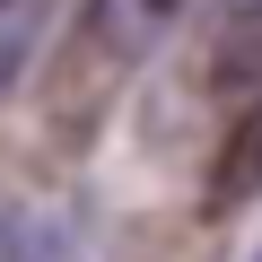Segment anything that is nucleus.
I'll list each match as a JSON object with an SVG mask.
<instances>
[{"instance_id": "obj_5", "label": "nucleus", "mask_w": 262, "mask_h": 262, "mask_svg": "<svg viewBox=\"0 0 262 262\" xmlns=\"http://www.w3.org/2000/svg\"><path fill=\"white\" fill-rule=\"evenodd\" d=\"M253 262H262V245H253Z\"/></svg>"}, {"instance_id": "obj_4", "label": "nucleus", "mask_w": 262, "mask_h": 262, "mask_svg": "<svg viewBox=\"0 0 262 262\" xmlns=\"http://www.w3.org/2000/svg\"><path fill=\"white\" fill-rule=\"evenodd\" d=\"M27 253V219H9V210H0V262H18Z\"/></svg>"}, {"instance_id": "obj_1", "label": "nucleus", "mask_w": 262, "mask_h": 262, "mask_svg": "<svg viewBox=\"0 0 262 262\" xmlns=\"http://www.w3.org/2000/svg\"><path fill=\"white\" fill-rule=\"evenodd\" d=\"M192 9V0H79L61 44L35 70V122L53 131V149H88L105 114L122 105V88L140 79V61L158 53V35Z\"/></svg>"}, {"instance_id": "obj_3", "label": "nucleus", "mask_w": 262, "mask_h": 262, "mask_svg": "<svg viewBox=\"0 0 262 262\" xmlns=\"http://www.w3.org/2000/svg\"><path fill=\"white\" fill-rule=\"evenodd\" d=\"M210 192H219V201H236V192H262V88L245 96L236 131L219 140V175H210Z\"/></svg>"}, {"instance_id": "obj_2", "label": "nucleus", "mask_w": 262, "mask_h": 262, "mask_svg": "<svg viewBox=\"0 0 262 262\" xmlns=\"http://www.w3.org/2000/svg\"><path fill=\"white\" fill-rule=\"evenodd\" d=\"M253 88H262V0H201L192 53H184V96L245 105Z\"/></svg>"}]
</instances>
